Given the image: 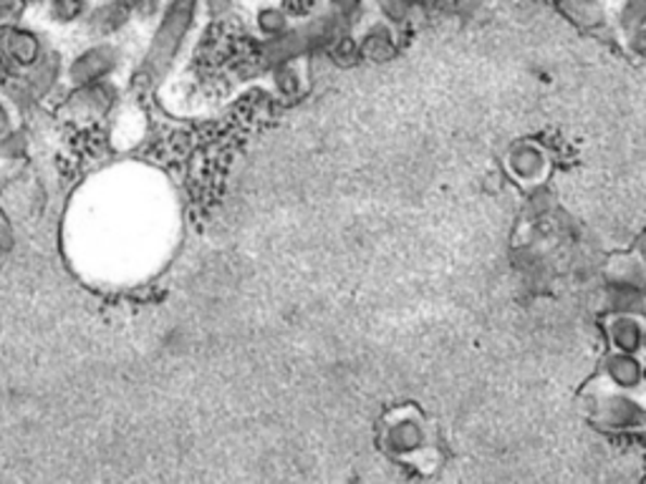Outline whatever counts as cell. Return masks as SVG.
Wrapping results in <instances>:
<instances>
[{"label":"cell","mask_w":646,"mask_h":484,"mask_svg":"<svg viewBox=\"0 0 646 484\" xmlns=\"http://www.w3.org/2000/svg\"><path fill=\"white\" fill-rule=\"evenodd\" d=\"M120 63V49L114 44H94L89 49L82 51L74 61L69 63L66 78L74 86H86L104 82V78L112 74Z\"/></svg>","instance_id":"2"},{"label":"cell","mask_w":646,"mask_h":484,"mask_svg":"<svg viewBox=\"0 0 646 484\" xmlns=\"http://www.w3.org/2000/svg\"><path fill=\"white\" fill-rule=\"evenodd\" d=\"M89 3L86 0H49V15L61 26H71V23L82 21Z\"/></svg>","instance_id":"7"},{"label":"cell","mask_w":646,"mask_h":484,"mask_svg":"<svg viewBox=\"0 0 646 484\" xmlns=\"http://www.w3.org/2000/svg\"><path fill=\"white\" fill-rule=\"evenodd\" d=\"M116 101V89L109 82H97L78 86V91L71 97V109L76 111V116L94 119L104 116Z\"/></svg>","instance_id":"3"},{"label":"cell","mask_w":646,"mask_h":484,"mask_svg":"<svg viewBox=\"0 0 646 484\" xmlns=\"http://www.w3.org/2000/svg\"><path fill=\"white\" fill-rule=\"evenodd\" d=\"M3 49L15 63H18V66H26V69L34 66V63L44 55L41 41H38L30 30H23V28L5 30Z\"/></svg>","instance_id":"4"},{"label":"cell","mask_w":646,"mask_h":484,"mask_svg":"<svg viewBox=\"0 0 646 484\" xmlns=\"http://www.w3.org/2000/svg\"><path fill=\"white\" fill-rule=\"evenodd\" d=\"M8 132H11V114H8L3 101H0V137H3V134H8Z\"/></svg>","instance_id":"9"},{"label":"cell","mask_w":646,"mask_h":484,"mask_svg":"<svg viewBox=\"0 0 646 484\" xmlns=\"http://www.w3.org/2000/svg\"><path fill=\"white\" fill-rule=\"evenodd\" d=\"M124 23H127V11H124L120 3H107L89 15V26L97 36L114 34Z\"/></svg>","instance_id":"5"},{"label":"cell","mask_w":646,"mask_h":484,"mask_svg":"<svg viewBox=\"0 0 646 484\" xmlns=\"http://www.w3.org/2000/svg\"><path fill=\"white\" fill-rule=\"evenodd\" d=\"M258 26L263 34H278V30L286 26V21H283L281 11H275V8H265V11H260L258 15Z\"/></svg>","instance_id":"8"},{"label":"cell","mask_w":646,"mask_h":484,"mask_svg":"<svg viewBox=\"0 0 646 484\" xmlns=\"http://www.w3.org/2000/svg\"><path fill=\"white\" fill-rule=\"evenodd\" d=\"M11 245H13L11 233H8L5 225H0V252H5L8 248H11Z\"/></svg>","instance_id":"10"},{"label":"cell","mask_w":646,"mask_h":484,"mask_svg":"<svg viewBox=\"0 0 646 484\" xmlns=\"http://www.w3.org/2000/svg\"><path fill=\"white\" fill-rule=\"evenodd\" d=\"M57 78H59V55L44 53L41 59H38L34 63V66H30L28 82L36 89V94L49 91L51 86H53V82H57Z\"/></svg>","instance_id":"6"},{"label":"cell","mask_w":646,"mask_h":484,"mask_svg":"<svg viewBox=\"0 0 646 484\" xmlns=\"http://www.w3.org/2000/svg\"><path fill=\"white\" fill-rule=\"evenodd\" d=\"M195 15L197 0H170V5L164 8L152 41H149V51L145 55V76L149 82H157V78H162L172 69L187 34L195 26Z\"/></svg>","instance_id":"1"}]
</instances>
